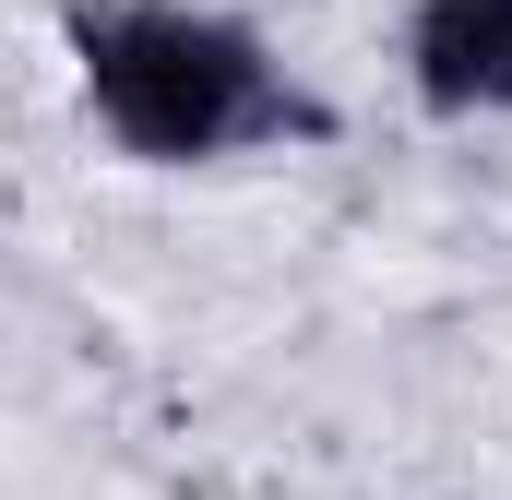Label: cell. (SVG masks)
<instances>
[{"label": "cell", "instance_id": "7a4b0ae2", "mask_svg": "<svg viewBox=\"0 0 512 500\" xmlns=\"http://www.w3.org/2000/svg\"><path fill=\"white\" fill-rule=\"evenodd\" d=\"M405 60L429 108H512V0H417Z\"/></svg>", "mask_w": 512, "mask_h": 500}, {"label": "cell", "instance_id": "6da1fadb", "mask_svg": "<svg viewBox=\"0 0 512 500\" xmlns=\"http://www.w3.org/2000/svg\"><path fill=\"white\" fill-rule=\"evenodd\" d=\"M72 60L96 120L120 131L131 155H227V143H274L310 131V108L274 84V60L251 48V24L227 12H179V0H84L72 12Z\"/></svg>", "mask_w": 512, "mask_h": 500}]
</instances>
